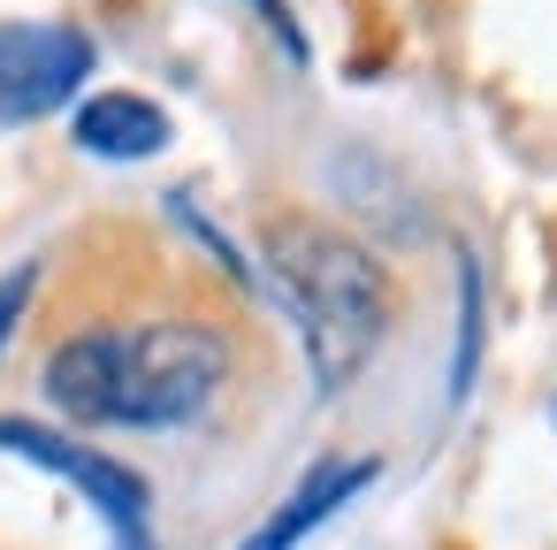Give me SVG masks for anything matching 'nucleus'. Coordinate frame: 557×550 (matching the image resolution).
Instances as JSON below:
<instances>
[{"label": "nucleus", "instance_id": "nucleus-7", "mask_svg": "<svg viewBox=\"0 0 557 550\" xmlns=\"http://www.w3.org/2000/svg\"><path fill=\"white\" fill-rule=\"evenodd\" d=\"M473 367H481V268H473V260H458V352H450V405H466Z\"/></svg>", "mask_w": 557, "mask_h": 550}, {"label": "nucleus", "instance_id": "nucleus-6", "mask_svg": "<svg viewBox=\"0 0 557 550\" xmlns=\"http://www.w3.org/2000/svg\"><path fill=\"white\" fill-rule=\"evenodd\" d=\"M374 474H382L374 459H321V466H313V474L283 497V512H275L260 535H245V550H298V542H306L321 520H336V512H344V504H351Z\"/></svg>", "mask_w": 557, "mask_h": 550}, {"label": "nucleus", "instance_id": "nucleus-9", "mask_svg": "<svg viewBox=\"0 0 557 550\" xmlns=\"http://www.w3.org/2000/svg\"><path fill=\"white\" fill-rule=\"evenodd\" d=\"M260 16L275 24V39L290 47V62H306V39H298V24H290V0H260Z\"/></svg>", "mask_w": 557, "mask_h": 550}, {"label": "nucleus", "instance_id": "nucleus-4", "mask_svg": "<svg viewBox=\"0 0 557 550\" xmlns=\"http://www.w3.org/2000/svg\"><path fill=\"white\" fill-rule=\"evenodd\" d=\"M92 77V39L77 24H0V123H39Z\"/></svg>", "mask_w": 557, "mask_h": 550}, {"label": "nucleus", "instance_id": "nucleus-1", "mask_svg": "<svg viewBox=\"0 0 557 550\" xmlns=\"http://www.w3.org/2000/svg\"><path fill=\"white\" fill-rule=\"evenodd\" d=\"M237 375L230 321L207 314H123L70 329L47 352V398L85 428H191Z\"/></svg>", "mask_w": 557, "mask_h": 550}, {"label": "nucleus", "instance_id": "nucleus-3", "mask_svg": "<svg viewBox=\"0 0 557 550\" xmlns=\"http://www.w3.org/2000/svg\"><path fill=\"white\" fill-rule=\"evenodd\" d=\"M0 451L24 459V466L62 474V481H70V489L108 520L115 550H161V542H153V489H146V474H131L123 459L85 451V443H70V436L39 428V420H24V413H0Z\"/></svg>", "mask_w": 557, "mask_h": 550}, {"label": "nucleus", "instance_id": "nucleus-5", "mask_svg": "<svg viewBox=\"0 0 557 550\" xmlns=\"http://www.w3.org/2000/svg\"><path fill=\"white\" fill-rule=\"evenodd\" d=\"M70 131H77V146H85L92 161H153V154L176 138L169 108H153L146 93H92Z\"/></svg>", "mask_w": 557, "mask_h": 550}, {"label": "nucleus", "instance_id": "nucleus-8", "mask_svg": "<svg viewBox=\"0 0 557 550\" xmlns=\"http://www.w3.org/2000/svg\"><path fill=\"white\" fill-rule=\"evenodd\" d=\"M32 291H39V268H32V260L0 276V352H9V337L24 329V314H32Z\"/></svg>", "mask_w": 557, "mask_h": 550}, {"label": "nucleus", "instance_id": "nucleus-2", "mask_svg": "<svg viewBox=\"0 0 557 550\" xmlns=\"http://www.w3.org/2000/svg\"><path fill=\"white\" fill-rule=\"evenodd\" d=\"M260 253H268V291L283 298V314L306 337L313 390L336 398L389 337V276H382V260L359 237H344L336 222L298 215V207L260 222Z\"/></svg>", "mask_w": 557, "mask_h": 550}]
</instances>
